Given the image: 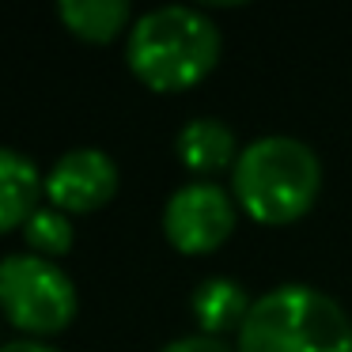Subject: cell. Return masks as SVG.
I'll list each match as a JSON object with an SVG mask.
<instances>
[{"label":"cell","instance_id":"7","mask_svg":"<svg viewBox=\"0 0 352 352\" xmlns=\"http://www.w3.org/2000/svg\"><path fill=\"white\" fill-rule=\"evenodd\" d=\"M175 152H178V163H182L190 175H220V170L235 167L239 160V140L231 133V125H223L220 118H193L178 129L175 137Z\"/></svg>","mask_w":352,"mask_h":352},{"label":"cell","instance_id":"5","mask_svg":"<svg viewBox=\"0 0 352 352\" xmlns=\"http://www.w3.org/2000/svg\"><path fill=\"white\" fill-rule=\"evenodd\" d=\"M239 205L216 182H186L163 205V235L186 258L216 254L231 239Z\"/></svg>","mask_w":352,"mask_h":352},{"label":"cell","instance_id":"11","mask_svg":"<svg viewBox=\"0 0 352 352\" xmlns=\"http://www.w3.org/2000/svg\"><path fill=\"white\" fill-rule=\"evenodd\" d=\"M23 239H27V254L38 258H61L72 250V220L54 205H42L31 220L23 223Z\"/></svg>","mask_w":352,"mask_h":352},{"label":"cell","instance_id":"6","mask_svg":"<svg viewBox=\"0 0 352 352\" xmlns=\"http://www.w3.org/2000/svg\"><path fill=\"white\" fill-rule=\"evenodd\" d=\"M114 193H118V163L102 148H72L46 175V197L65 216L99 212Z\"/></svg>","mask_w":352,"mask_h":352},{"label":"cell","instance_id":"8","mask_svg":"<svg viewBox=\"0 0 352 352\" xmlns=\"http://www.w3.org/2000/svg\"><path fill=\"white\" fill-rule=\"evenodd\" d=\"M42 193H46V178L38 175L34 160L0 144V235L23 228L42 208Z\"/></svg>","mask_w":352,"mask_h":352},{"label":"cell","instance_id":"10","mask_svg":"<svg viewBox=\"0 0 352 352\" xmlns=\"http://www.w3.org/2000/svg\"><path fill=\"white\" fill-rule=\"evenodd\" d=\"M57 16H61V23L76 38L107 46V42H114L129 27L133 8L125 0H61L57 4Z\"/></svg>","mask_w":352,"mask_h":352},{"label":"cell","instance_id":"13","mask_svg":"<svg viewBox=\"0 0 352 352\" xmlns=\"http://www.w3.org/2000/svg\"><path fill=\"white\" fill-rule=\"evenodd\" d=\"M0 352H57V349L46 341H38V337H19V341L0 344Z\"/></svg>","mask_w":352,"mask_h":352},{"label":"cell","instance_id":"2","mask_svg":"<svg viewBox=\"0 0 352 352\" xmlns=\"http://www.w3.org/2000/svg\"><path fill=\"white\" fill-rule=\"evenodd\" d=\"M322 190V163L299 137H258L231 167V197L239 212L265 228L303 220Z\"/></svg>","mask_w":352,"mask_h":352},{"label":"cell","instance_id":"12","mask_svg":"<svg viewBox=\"0 0 352 352\" xmlns=\"http://www.w3.org/2000/svg\"><path fill=\"white\" fill-rule=\"evenodd\" d=\"M160 352H231L223 344V337H208V333H186V337H175L170 344H163Z\"/></svg>","mask_w":352,"mask_h":352},{"label":"cell","instance_id":"3","mask_svg":"<svg viewBox=\"0 0 352 352\" xmlns=\"http://www.w3.org/2000/svg\"><path fill=\"white\" fill-rule=\"evenodd\" d=\"M235 352H352V318L311 284H280L254 299Z\"/></svg>","mask_w":352,"mask_h":352},{"label":"cell","instance_id":"9","mask_svg":"<svg viewBox=\"0 0 352 352\" xmlns=\"http://www.w3.org/2000/svg\"><path fill=\"white\" fill-rule=\"evenodd\" d=\"M254 299L243 292V284L228 280V276H208L193 288L190 296V311H193V322H197V333H208V337H223L231 329H243L246 314H250Z\"/></svg>","mask_w":352,"mask_h":352},{"label":"cell","instance_id":"1","mask_svg":"<svg viewBox=\"0 0 352 352\" xmlns=\"http://www.w3.org/2000/svg\"><path fill=\"white\" fill-rule=\"evenodd\" d=\"M220 27L201 8H186V4H163L144 12L125 42V61L133 76L160 95L201 84L220 65Z\"/></svg>","mask_w":352,"mask_h":352},{"label":"cell","instance_id":"4","mask_svg":"<svg viewBox=\"0 0 352 352\" xmlns=\"http://www.w3.org/2000/svg\"><path fill=\"white\" fill-rule=\"evenodd\" d=\"M76 284L57 261L38 254L0 258V311L23 333H61L76 318Z\"/></svg>","mask_w":352,"mask_h":352}]
</instances>
